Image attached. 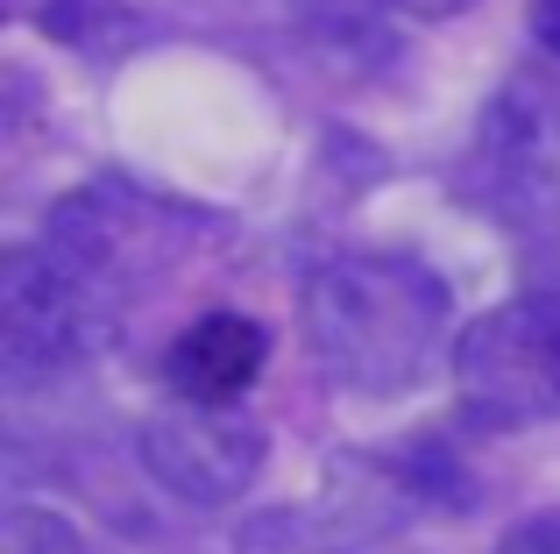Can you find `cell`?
<instances>
[{
  "label": "cell",
  "mask_w": 560,
  "mask_h": 554,
  "mask_svg": "<svg viewBox=\"0 0 560 554\" xmlns=\"http://www.w3.org/2000/svg\"><path fill=\"white\" fill-rule=\"evenodd\" d=\"M100 334V285L50 242L8 250L0 270V348L14 377H50L79 362Z\"/></svg>",
  "instance_id": "obj_3"
},
{
  "label": "cell",
  "mask_w": 560,
  "mask_h": 554,
  "mask_svg": "<svg viewBox=\"0 0 560 554\" xmlns=\"http://www.w3.org/2000/svg\"><path fill=\"white\" fill-rule=\"evenodd\" d=\"M454 399L476 427L560 419V291H525L454 334Z\"/></svg>",
  "instance_id": "obj_2"
},
{
  "label": "cell",
  "mask_w": 560,
  "mask_h": 554,
  "mask_svg": "<svg viewBox=\"0 0 560 554\" xmlns=\"http://www.w3.org/2000/svg\"><path fill=\"white\" fill-rule=\"evenodd\" d=\"M305 348L341 391H411L447 348V285L419 256L341 250L305 277Z\"/></svg>",
  "instance_id": "obj_1"
},
{
  "label": "cell",
  "mask_w": 560,
  "mask_h": 554,
  "mask_svg": "<svg viewBox=\"0 0 560 554\" xmlns=\"http://www.w3.org/2000/svg\"><path fill=\"white\" fill-rule=\"evenodd\" d=\"M383 8H397V14H419V22H454V14H468L476 0H383Z\"/></svg>",
  "instance_id": "obj_9"
},
{
  "label": "cell",
  "mask_w": 560,
  "mask_h": 554,
  "mask_svg": "<svg viewBox=\"0 0 560 554\" xmlns=\"http://www.w3.org/2000/svg\"><path fill=\"white\" fill-rule=\"evenodd\" d=\"M262 356H270V334L248 313H228V305H220V313H199L178 342H171L164 377L191 405H234L262 377Z\"/></svg>",
  "instance_id": "obj_5"
},
{
  "label": "cell",
  "mask_w": 560,
  "mask_h": 554,
  "mask_svg": "<svg viewBox=\"0 0 560 554\" xmlns=\"http://www.w3.org/2000/svg\"><path fill=\"white\" fill-rule=\"evenodd\" d=\"M262 455H270L262 419L234 413V405L178 399V405L142 419V470L164 490H178L185 505H234L256 484Z\"/></svg>",
  "instance_id": "obj_4"
},
{
  "label": "cell",
  "mask_w": 560,
  "mask_h": 554,
  "mask_svg": "<svg viewBox=\"0 0 560 554\" xmlns=\"http://www.w3.org/2000/svg\"><path fill=\"white\" fill-rule=\"evenodd\" d=\"M525 28H533V43L560 65V0H525Z\"/></svg>",
  "instance_id": "obj_8"
},
{
  "label": "cell",
  "mask_w": 560,
  "mask_h": 554,
  "mask_svg": "<svg viewBox=\"0 0 560 554\" xmlns=\"http://www.w3.org/2000/svg\"><path fill=\"white\" fill-rule=\"evenodd\" d=\"M497 554H560V512H533L525 527H511Z\"/></svg>",
  "instance_id": "obj_7"
},
{
  "label": "cell",
  "mask_w": 560,
  "mask_h": 554,
  "mask_svg": "<svg viewBox=\"0 0 560 554\" xmlns=\"http://www.w3.org/2000/svg\"><path fill=\"white\" fill-rule=\"evenodd\" d=\"M0 554H100L71 527L65 512H36V505H14L8 527H0Z\"/></svg>",
  "instance_id": "obj_6"
}]
</instances>
